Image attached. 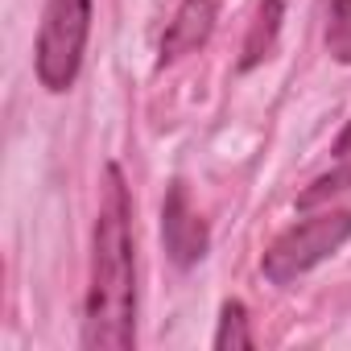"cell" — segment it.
<instances>
[{
    "label": "cell",
    "mask_w": 351,
    "mask_h": 351,
    "mask_svg": "<svg viewBox=\"0 0 351 351\" xmlns=\"http://www.w3.org/2000/svg\"><path fill=\"white\" fill-rule=\"evenodd\" d=\"M136 343V244L132 199L120 165L104 169V199L91 236V277L83 302V347L128 351Z\"/></svg>",
    "instance_id": "1"
},
{
    "label": "cell",
    "mask_w": 351,
    "mask_h": 351,
    "mask_svg": "<svg viewBox=\"0 0 351 351\" xmlns=\"http://www.w3.org/2000/svg\"><path fill=\"white\" fill-rule=\"evenodd\" d=\"M87 38H91V0H46L34 46V71L46 91L62 95L75 87Z\"/></svg>",
    "instance_id": "2"
},
{
    "label": "cell",
    "mask_w": 351,
    "mask_h": 351,
    "mask_svg": "<svg viewBox=\"0 0 351 351\" xmlns=\"http://www.w3.org/2000/svg\"><path fill=\"white\" fill-rule=\"evenodd\" d=\"M351 240V211H318L293 228H285L261 256V273L269 285H289L318 269Z\"/></svg>",
    "instance_id": "3"
},
{
    "label": "cell",
    "mask_w": 351,
    "mask_h": 351,
    "mask_svg": "<svg viewBox=\"0 0 351 351\" xmlns=\"http://www.w3.org/2000/svg\"><path fill=\"white\" fill-rule=\"evenodd\" d=\"M161 244H165V256L178 265V269L199 265V261L207 256V248H211L207 223H203V215L195 211L186 182H178V178L169 182L165 203H161Z\"/></svg>",
    "instance_id": "4"
},
{
    "label": "cell",
    "mask_w": 351,
    "mask_h": 351,
    "mask_svg": "<svg viewBox=\"0 0 351 351\" xmlns=\"http://www.w3.org/2000/svg\"><path fill=\"white\" fill-rule=\"evenodd\" d=\"M211 34H215V0H182L161 34V66L178 62L182 54H195L199 46H207Z\"/></svg>",
    "instance_id": "5"
},
{
    "label": "cell",
    "mask_w": 351,
    "mask_h": 351,
    "mask_svg": "<svg viewBox=\"0 0 351 351\" xmlns=\"http://www.w3.org/2000/svg\"><path fill=\"white\" fill-rule=\"evenodd\" d=\"M277 29H281V0H261L256 5V17L248 25V38H244V58H240V71H252L256 62H265L277 46Z\"/></svg>",
    "instance_id": "6"
},
{
    "label": "cell",
    "mask_w": 351,
    "mask_h": 351,
    "mask_svg": "<svg viewBox=\"0 0 351 351\" xmlns=\"http://www.w3.org/2000/svg\"><path fill=\"white\" fill-rule=\"evenodd\" d=\"M248 347H256V335L248 326V306L244 302H223L219 330H215V351H248Z\"/></svg>",
    "instance_id": "7"
},
{
    "label": "cell",
    "mask_w": 351,
    "mask_h": 351,
    "mask_svg": "<svg viewBox=\"0 0 351 351\" xmlns=\"http://www.w3.org/2000/svg\"><path fill=\"white\" fill-rule=\"evenodd\" d=\"M326 50L335 62L351 66V0H326Z\"/></svg>",
    "instance_id": "8"
},
{
    "label": "cell",
    "mask_w": 351,
    "mask_h": 351,
    "mask_svg": "<svg viewBox=\"0 0 351 351\" xmlns=\"http://www.w3.org/2000/svg\"><path fill=\"white\" fill-rule=\"evenodd\" d=\"M347 186H351V157H343V165H339L335 173H322V178H314V182L298 195V207L310 211V207L326 203L330 195H339V191H347Z\"/></svg>",
    "instance_id": "9"
},
{
    "label": "cell",
    "mask_w": 351,
    "mask_h": 351,
    "mask_svg": "<svg viewBox=\"0 0 351 351\" xmlns=\"http://www.w3.org/2000/svg\"><path fill=\"white\" fill-rule=\"evenodd\" d=\"M330 153H335L339 161H343V157H351V120H347V124H343V132L335 136V145H330Z\"/></svg>",
    "instance_id": "10"
}]
</instances>
